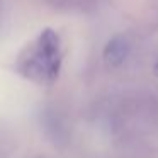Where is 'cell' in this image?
Segmentation results:
<instances>
[{
  "instance_id": "obj_3",
  "label": "cell",
  "mask_w": 158,
  "mask_h": 158,
  "mask_svg": "<svg viewBox=\"0 0 158 158\" xmlns=\"http://www.w3.org/2000/svg\"><path fill=\"white\" fill-rule=\"evenodd\" d=\"M55 9L65 12H90L97 7L99 0H48Z\"/></svg>"
},
{
  "instance_id": "obj_4",
  "label": "cell",
  "mask_w": 158,
  "mask_h": 158,
  "mask_svg": "<svg viewBox=\"0 0 158 158\" xmlns=\"http://www.w3.org/2000/svg\"><path fill=\"white\" fill-rule=\"evenodd\" d=\"M155 73L158 75V61H156V65H155Z\"/></svg>"
},
{
  "instance_id": "obj_1",
  "label": "cell",
  "mask_w": 158,
  "mask_h": 158,
  "mask_svg": "<svg viewBox=\"0 0 158 158\" xmlns=\"http://www.w3.org/2000/svg\"><path fill=\"white\" fill-rule=\"evenodd\" d=\"M61 65V39L58 32L49 27L43 29L15 60V70L19 75L43 85L53 83L58 78Z\"/></svg>"
},
{
  "instance_id": "obj_2",
  "label": "cell",
  "mask_w": 158,
  "mask_h": 158,
  "mask_svg": "<svg viewBox=\"0 0 158 158\" xmlns=\"http://www.w3.org/2000/svg\"><path fill=\"white\" fill-rule=\"evenodd\" d=\"M129 53H131V43L127 39V36L116 34L106 43L104 51H102V58L109 66L117 68L127 60Z\"/></svg>"
}]
</instances>
